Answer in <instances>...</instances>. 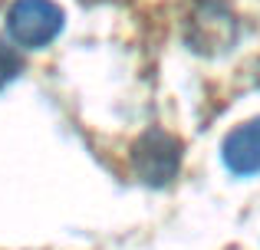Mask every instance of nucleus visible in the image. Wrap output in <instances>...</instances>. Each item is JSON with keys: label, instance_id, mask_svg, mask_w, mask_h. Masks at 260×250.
<instances>
[{"label": "nucleus", "instance_id": "nucleus-3", "mask_svg": "<svg viewBox=\"0 0 260 250\" xmlns=\"http://www.w3.org/2000/svg\"><path fill=\"white\" fill-rule=\"evenodd\" d=\"M224 165L237 178L260 174V119H250V122L237 125L224 138Z\"/></svg>", "mask_w": 260, "mask_h": 250}, {"label": "nucleus", "instance_id": "nucleus-2", "mask_svg": "<svg viewBox=\"0 0 260 250\" xmlns=\"http://www.w3.org/2000/svg\"><path fill=\"white\" fill-rule=\"evenodd\" d=\"M132 165L142 181L148 185H168L175 178L178 165H181V145L168 132H145L132 148Z\"/></svg>", "mask_w": 260, "mask_h": 250}, {"label": "nucleus", "instance_id": "nucleus-4", "mask_svg": "<svg viewBox=\"0 0 260 250\" xmlns=\"http://www.w3.org/2000/svg\"><path fill=\"white\" fill-rule=\"evenodd\" d=\"M20 69H23V63H20V53L0 40V92H4L7 86H10L13 79L20 76Z\"/></svg>", "mask_w": 260, "mask_h": 250}, {"label": "nucleus", "instance_id": "nucleus-1", "mask_svg": "<svg viewBox=\"0 0 260 250\" xmlns=\"http://www.w3.org/2000/svg\"><path fill=\"white\" fill-rule=\"evenodd\" d=\"M7 30H10L13 43L26 46V50H40V46L53 43L56 33L63 30V10L53 0H17L7 13Z\"/></svg>", "mask_w": 260, "mask_h": 250}]
</instances>
